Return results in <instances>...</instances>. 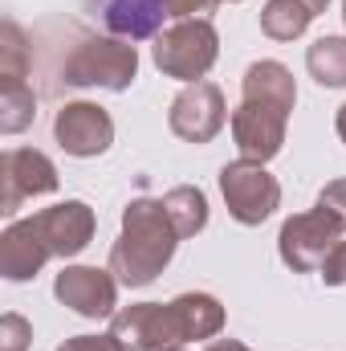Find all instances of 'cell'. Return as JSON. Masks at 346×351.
Instances as JSON below:
<instances>
[{
	"label": "cell",
	"mask_w": 346,
	"mask_h": 351,
	"mask_svg": "<svg viewBox=\"0 0 346 351\" xmlns=\"http://www.w3.org/2000/svg\"><path fill=\"white\" fill-rule=\"evenodd\" d=\"M334 127H338V135H343V143H346V102L338 106V119H334Z\"/></svg>",
	"instance_id": "4316f807"
},
{
	"label": "cell",
	"mask_w": 346,
	"mask_h": 351,
	"mask_svg": "<svg viewBox=\"0 0 346 351\" xmlns=\"http://www.w3.org/2000/svg\"><path fill=\"white\" fill-rule=\"evenodd\" d=\"M306 70L318 86H346V37H318L306 53Z\"/></svg>",
	"instance_id": "e0dca14e"
},
{
	"label": "cell",
	"mask_w": 346,
	"mask_h": 351,
	"mask_svg": "<svg viewBox=\"0 0 346 351\" xmlns=\"http://www.w3.org/2000/svg\"><path fill=\"white\" fill-rule=\"evenodd\" d=\"M53 294L78 311L82 319H106L114 315V298H118V286L110 278V269H94V265H66L53 282Z\"/></svg>",
	"instance_id": "8fae6325"
},
{
	"label": "cell",
	"mask_w": 346,
	"mask_h": 351,
	"mask_svg": "<svg viewBox=\"0 0 346 351\" xmlns=\"http://www.w3.org/2000/svg\"><path fill=\"white\" fill-rule=\"evenodd\" d=\"M29 221L41 233L49 258H74V254L86 250L90 237H94V213H90V204H82V200L53 204V208H45V213H37Z\"/></svg>",
	"instance_id": "7c38bea8"
},
{
	"label": "cell",
	"mask_w": 346,
	"mask_h": 351,
	"mask_svg": "<svg viewBox=\"0 0 346 351\" xmlns=\"http://www.w3.org/2000/svg\"><path fill=\"white\" fill-rule=\"evenodd\" d=\"M110 335L127 351H168L183 343L175 302H135L110 319Z\"/></svg>",
	"instance_id": "52a82bcc"
},
{
	"label": "cell",
	"mask_w": 346,
	"mask_h": 351,
	"mask_svg": "<svg viewBox=\"0 0 346 351\" xmlns=\"http://www.w3.org/2000/svg\"><path fill=\"white\" fill-rule=\"evenodd\" d=\"M346 237V217L318 204L310 213H297L281 225L277 233V250H281V262L289 265L293 274H310V269H322L326 254Z\"/></svg>",
	"instance_id": "3957f363"
},
{
	"label": "cell",
	"mask_w": 346,
	"mask_h": 351,
	"mask_svg": "<svg viewBox=\"0 0 346 351\" xmlns=\"http://www.w3.org/2000/svg\"><path fill=\"white\" fill-rule=\"evenodd\" d=\"M204 351H249L245 343H237V339H216V343H208Z\"/></svg>",
	"instance_id": "484cf974"
},
{
	"label": "cell",
	"mask_w": 346,
	"mask_h": 351,
	"mask_svg": "<svg viewBox=\"0 0 346 351\" xmlns=\"http://www.w3.org/2000/svg\"><path fill=\"white\" fill-rule=\"evenodd\" d=\"M29 74V49L12 21H4V45H0V82H25Z\"/></svg>",
	"instance_id": "ffe728a7"
},
{
	"label": "cell",
	"mask_w": 346,
	"mask_h": 351,
	"mask_svg": "<svg viewBox=\"0 0 346 351\" xmlns=\"http://www.w3.org/2000/svg\"><path fill=\"white\" fill-rule=\"evenodd\" d=\"M318 204H326V208H334V213H343L346 217V180H330V184L322 188Z\"/></svg>",
	"instance_id": "d4e9b609"
},
{
	"label": "cell",
	"mask_w": 346,
	"mask_h": 351,
	"mask_svg": "<svg viewBox=\"0 0 346 351\" xmlns=\"http://www.w3.org/2000/svg\"><path fill=\"white\" fill-rule=\"evenodd\" d=\"M168 351H179V348H168Z\"/></svg>",
	"instance_id": "f1b7e54d"
},
{
	"label": "cell",
	"mask_w": 346,
	"mask_h": 351,
	"mask_svg": "<svg viewBox=\"0 0 346 351\" xmlns=\"http://www.w3.org/2000/svg\"><path fill=\"white\" fill-rule=\"evenodd\" d=\"M220 192L224 204L232 213V221L241 225H261L273 217V208L281 204V184L265 172V164L253 160H237L220 172Z\"/></svg>",
	"instance_id": "8992f818"
},
{
	"label": "cell",
	"mask_w": 346,
	"mask_h": 351,
	"mask_svg": "<svg viewBox=\"0 0 346 351\" xmlns=\"http://www.w3.org/2000/svg\"><path fill=\"white\" fill-rule=\"evenodd\" d=\"M343 16H346V0H343Z\"/></svg>",
	"instance_id": "83f0119b"
},
{
	"label": "cell",
	"mask_w": 346,
	"mask_h": 351,
	"mask_svg": "<svg viewBox=\"0 0 346 351\" xmlns=\"http://www.w3.org/2000/svg\"><path fill=\"white\" fill-rule=\"evenodd\" d=\"M135 74H139V53L131 41H118V37H86L62 66V78L70 86L127 90Z\"/></svg>",
	"instance_id": "277c9868"
},
{
	"label": "cell",
	"mask_w": 346,
	"mask_h": 351,
	"mask_svg": "<svg viewBox=\"0 0 346 351\" xmlns=\"http://www.w3.org/2000/svg\"><path fill=\"white\" fill-rule=\"evenodd\" d=\"M45 262H49V250H45L41 233L33 229V221H16V225L4 229V237H0V269H4V278L25 282Z\"/></svg>",
	"instance_id": "5bb4252c"
},
{
	"label": "cell",
	"mask_w": 346,
	"mask_h": 351,
	"mask_svg": "<svg viewBox=\"0 0 346 351\" xmlns=\"http://www.w3.org/2000/svg\"><path fill=\"white\" fill-rule=\"evenodd\" d=\"M216 4H220V0H168V16H172V21H196V16L208 21V12H212Z\"/></svg>",
	"instance_id": "603a6c76"
},
{
	"label": "cell",
	"mask_w": 346,
	"mask_h": 351,
	"mask_svg": "<svg viewBox=\"0 0 346 351\" xmlns=\"http://www.w3.org/2000/svg\"><path fill=\"white\" fill-rule=\"evenodd\" d=\"M179 233L163 200H131L122 213V237L110 250V274L122 286H147L172 262Z\"/></svg>",
	"instance_id": "7a4b0ae2"
},
{
	"label": "cell",
	"mask_w": 346,
	"mask_h": 351,
	"mask_svg": "<svg viewBox=\"0 0 346 351\" xmlns=\"http://www.w3.org/2000/svg\"><path fill=\"white\" fill-rule=\"evenodd\" d=\"M37 114V98L25 82H0V131L4 135H16L33 123Z\"/></svg>",
	"instance_id": "d6986e66"
},
{
	"label": "cell",
	"mask_w": 346,
	"mask_h": 351,
	"mask_svg": "<svg viewBox=\"0 0 346 351\" xmlns=\"http://www.w3.org/2000/svg\"><path fill=\"white\" fill-rule=\"evenodd\" d=\"M57 351H127L114 335H74V339H66Z\"/></svg>",
	"instance_id": "cb8c5ba5"
},
{
	"label": "cell",
	"mask_w": 346,
	"mask_h": 351,
	"mask_svg": "<svg viewBox=\"0 0 346 351\" xmlns=\"http://www.w3.org/2000/svg\"><path fill=\"white\" fill-rule=\"evenodd\" d=\"M53 188H57V168L41 152L12 147L0 156V213L4 217L21 213V204L33 196H49Z\"/></svg>",
	"instance_id": "ba28073f"
},
{
	"label": "cell",
	"mask_w": 346,
	"mask_h": 351,
	"mask_svg": "<svg viewBox=\"0 0 346 351\" xmlns=\"http://www.w3.org/2000/svg\"><path fill=\"white\" fill-rule=\"evenodd\" d=\"M318 274H322V282H326V286H343V282H346V237L330 250V254H326V262H322Z\"/></svg>",
	"instance_id": "7402d4cb"
},
{
	"label": "cell",
	"mask_w": 346,
	"mask_h": 351,
	"mask_svg": "<svg viewBox=\"0 0 346 351\" xmlns=\"http://www.w3.org/2000/svg\"><path fill=\"white\" fill-rule=\"evenodd\" d=\"M168 123L187 143H212L224 131V123H228V106H224L220 86L216 82H191L187 90H179Z\"/></svg>",
	"instance_id": "9c48e42d"
},
{
	"label": "cell",
	"mask_w": 346,
	"mask_h": 351,
	"mask_svg": "<svg viewBox=\"0 0 346 351\" xmlns=\"http://www.w3.org/2000/svg\"><path fill=\"white\" fill-rule=\"evenodd\" d=\"M216 53H220V37H216L212 21H204V16L175 21L155 41V66L179 82H204V74L216 66Z\"/></svg>",
	"instance_id": "5b68a950"
},
{
	"label": "cell",
	"mask_w": 346,
	"mask_h": 351,
	"mask_svg": "<svg viewBox=\"0 0 346 351\" xmlns=\"http://www.w3.org/2000/svg\"><path fill=\"white\" fill-rule=\"evenodd\" d=\"M163 208H168V217H172L179 237H191V233H200L208 225V200H204L200 188H187V184L172 188L163 196Z\"/></svg>",
	"instance_id": "ac0fdd59"
},
{
	"label": "cell",
	"mask_w": 346,
	"mask_h": 351,
	"mask_svg": "<svg viewBox=\"0 0 346 351\" xmlns=\"http://www.w3.org/2000/svg\"><path fill=\"white\" fill-rule=\"evenodd\" d=\"M86 8H94L102 25L127 41L155 37L168 16V0H86Z\"/></svg>",
	"instance_id": "4fadbf2b"
},
{
	"label": "cell",
	"mask_w": 346,
	"mask_h": 351,
	"mask_svg": "<svg viewBox=\"0 0 346 351\" xmlns=\"http://www.w3.org/2000/svg\"><path fill=\"white\" fill-rule=\"evenodd\" d=\"M33 339V327L21 315H4L0 319V351H25Z\"/></svg>",
	"instance_id": "44dd1931"
},
{
	"label": "cell",
	"mask_w": 346,
	"mask_h": 351,
	"mask_svg": "<svg viewBox=\"0 0 346 351\" xmlns=\"http://www.w3.org/2000/svg\"><path fill=\"white\" fill-rule=\"evenodd\" d=\"M175 315H179L183 343L187 339H212L224 327V306L212 294H179L175 298Z\"/></svg>",
	"instance_id": "2e32d148"
},
{
	"label": "cell",
	"mask_w": 346,
	"mask_h": 351,
	"mask_svg": "<svg viewBox=\"0 0 346 351\" xmlns=\"http://www.w3.org/2000/svg\"><path fill=\"white\" fill-rule=\"evenodd\" d=\"M293 102H297V86L281 62H253L245 70V98L232 114V139L241 160L269 164L281 152Z\"/></svg>",
	"instance_id": "6da1fadb"
},
{
	"label": "cell",
	"mask_w": 346,
	"mask_h": 351,
	"mask_svg": "<svg viewBox=\"0 0 346 351\" xmlns=\"http://www.w3.org/2000/svg\"><path fill=\"white\" fill-rule=\"evenodd\" d=\"M53 135L62 143L66 156H78V160H90V156H102L110 143H114V123L102 106L94 102H70L57 110V123H53Z\"/></svg>",
	"instance_id": "30bf717a"
},
{
	"label": "cell",
	"mask_w": 346,
	"mask_h": 351,
	"mask_svg": "<svg viewBox=\"0 0 346 351\" xmlns=\"http://www.w3.org/2000/svg\"><path fill=\"white\" fill-rule=\"evenodd\" d=\"M330 0H269L261 12V29L273 41H293L310 29V21L318 12H326Z\"/></svg>",
	"instance_id": "9a60e30c"
}]
</instances>
